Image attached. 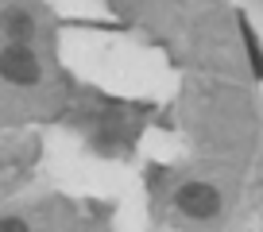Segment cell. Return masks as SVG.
I'll return each instance as SVG.
<instances>
[{"label":"cell","instance_id":"cell-1","mask_svg":"<svg viewBox=\"0 0 263 232\" xmlns=\"http://www.w3.org/2000/svg\"><path fill=\"white\" fill-rule=\"evenodd\" d=\"M174 205H178L186 217H194V221H209V217L221 213V194H217V186H209V182H186V186H178V194H174Z\"/></svg>","mask_w":263,"mask_h":232},{"label":"cell","instance_id":"cell-3","mask_svg":"<svg viewBox=\"0 0 263 232\" xmlns=\"http://www.w3.org/2000/svg\"><path fill=\"white\" fill-rule=\"evenodd\" d=\"M0 27H4V35H8L12 43H27L35 35V20L27 16L24 8H8L4 16H0Z\"/></svg>","mask_w":263,"mask_h":232},{"label":"cell","instance_id":"cell-4","mask_svg":"<svg viewBox=\"0 0 263 232\" xmlns=\"http://www.w3.org/2000/svg\"><path fill=\"white\" fill-rule=\"evenodd\" d=\"M240 35H244V47H248V58H252V74L263 78V50H259V39H255V27L240 16Z\"/></svg>","mask_w":263,"mask_h":232},{"label":"cell","instance_id":"cell-2","mask_svg":"<svg viewBox=\"0 0 263 232\" xmlns=\"http://www.w3.org/2000/svg\"><path fill=\"white\" fill-rule=\"evenodd\" d=\"M0 78L12 85H35L39 82V58L31 47L24 43H12V47L0 50Z\"/></svg>","mask_w":263,"mask_h":232},{"label":"cell","instance_id":"cell-5","mask_svg":"<svg viewBox=\"0 0 263 232\" xmlns=\"http://www.w3.org/2000/svg\"><path fill=\"white\" fill-rule=\"evenodd\" d=\"M0 232H27V224L20 217H0Z\"/></svg>","mask_w":263,"mask_h":232}]
</instances>
